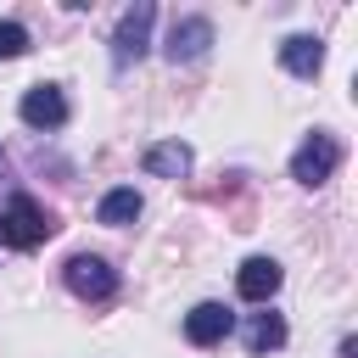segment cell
I'll use <instances>...</instances> for the list:
<instances>
[{"instance_id": "2", "label": "cell", "mask_w": 358, "mask_h": 358, "mask_svg": "<svg viewBox=\"0 0 358 358\" xmlns=\"http://www.w3.org/2000/svg\"><path fill=\"white\" fill-rule=\"evenodd\" d=\"M62 280H67V291L84 296V302H106V296L117 291V268H112L106 257H95V252H73V257L62 263Z\"/></svg>"}, {"instance_id": "5", "label": "cell", "mask_w": 358, "mask_h": 358, "mask_svg": "<svg viewBox=\"0 0 358 358\" xmlns=\"http://www.w3.org/2000/svg\"><path fill=\"white\" fill-rule=\"evenodd\" d=\"M207 45H213V22L207 17H179L173 28H168V62L179 67V62H201L207 56Z\"/></svg>"}, {"instance_id": "6", "label": "cell", "mask_w": 358, "mask_h": 358, "mask_svg": "<svg viewBox=\"0 0 358 358\" xmlns=\"http://www.w3.org/2000/svg\"><path fill=\"white\" fill-rule=\"evenodd\" d=\"M17 112H22L28 129H62L67 123V95H62V84H34Z\"/></svg>"}, {"instance_id": "1", "label": "cell", "mask_w": 358, "mask_h": 358, "mask_svg": "<svg viewBox=\"0 0 358 358\" xmlns=\"http://www.w3.org/2000/svg\"><path fill=\"white\" fill-rule=\"evenodd\" d=\"M50 235H56V213L39 207L34 196H11V201L0 207V246L28 252V246H39V241H50Z\"/></svg>"}, {"instance_id": "3", "label": "cell", "mask_w": 358, "mask_h": 358, "mask_svg": "<svg viewBox=\"0 0 358 358\" xmlns=\"http://www.w3.org/2000/svg\"><path fill=\"white\" fill-rule=\"evenodd\" d=\"M151 22H157V6H151V0H134V6L117 17V34H112V62H117V67H129V62L145 56Z\"/></svg>"}, {"instance_id": "12", "label": "cell", "mask_w": 358, "mask_h": 358, "mask_svg": "<svg viewBox=\"0 0 358 358\" xmlns=\"http://www.w3.org/2000/svg\"><path fill=\"white\" fill-rule=\"evenodd\" d=\"M246 347H252V352H274V347H285V319H280V313H252V324H246Z\"/></svg>"}, {"instance_id": "11", "label": "cell", "mask_w": 358, "mask_h": 358, "mask_svg": "<svg viewBox=\"0 0 358 358\" xmlns=\"http://www.w3.org/2000/svg\"><path fill=\"white\" fill-rule=\"evenodd\" d=\"M140 213H145V201H140V190H134V185H117V190H106V196H101V207H95V218H101V224H112V229L134 224Z\"/></svg>"}, {"instance_id": "4", "label": "cell", "mask_w": 358, "mask_h": 358, "mask_svg": "<svg viewBox=\"0 0 358 358\" xmlns=\"http://www.w3.org/2000/svg\"><path fill=\"white\" fill-rule=\"evenodd\" d=\"M336 162H341V145H336L330 134H308V140L296 145V157H291V179L308 185V190H319V185L336 173Z\"/></svg>"}, {"instance_id": "9", "label": "cell", "mask_w": 358, "mask_h": 358, "mask_svg": "<svg viewBox=\"0 0 358 358\" xmlns=\"http://www.w3.org/2000/svg\"><path fill=\"white\" fill-rule=\"evenodd\" d=\"M280 67L296 73V78H313V73L324 67V45H319L313 34H291V39L280 45Z\"/></svg>"}, {"instance_id": "13", "label": "cell", "mask_w": 358, "mask_h": 358, "mask_svg": "<svg viewBox=\"0 0 358 358\" xmlns=\"http://www.w3.org/2000/svg\"><path fill=\"white\" fill-rule=\"evenodd\" d=\"M28 50V28L22 22H0V56L11 62V56H22Z\"/></svg>"}, {"instance_id": "8", "label": "cell", "mask_w": 358, "mask_h": 358, "mask_svg": "<svg viewBox=\"0 0 358 358\" xmlns=\"http://www.w3.org/2000/svg\"><path fill=\"white\" fill-rule=\"evenodd\" d=\"M280 263L274 257H246L241 263V274H235V291H241V302H268L274 291H280Z\"/></svg>"}, {"instance_id": "10", "label": "cell", "mask_w": 358, "mask_h": 358, "mask_svg": "<svg viewBox=\"0 0 358 358\" xmlns=\"http://www.w3.org/2000/svg\"><path fill=\"white\" fill-rule=\"evenodd\" d=\"M190 162H196V157H190V145H179V140H162V145L145 151V173H151V179H185Z\"/></svg>"}, {"instance_id": "7", "label": "cell", "mask_w": 358, "mask_h": 358, "mask_svg": "<svg viewBox=\"0 0 358 358\" xmlns=\"http://www.w3.org/2000/svg\"><path fill=\"white\" fill-rule=\"evenodd\" d=\"M229 330H235V313H229L224 302H196V308L185 313V336H190L196 347H218Z\"/></svg>"}]
</instances>
